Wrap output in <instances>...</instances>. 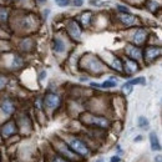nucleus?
I'll return each mask as SVG.
<instances>
[{
    "label": "nucleus",
    "mask_w": 162,
    "mask_h": 162,
    "mask_svg": "<svg viewBox=\"0 0 162 162\" xmlns=\"http://www.w3.org/2000/svg\"><path fill=\"white\" fill-rule=\"evenodd\" d=\"M52 162H67V161H66L65 158H62V157H59V156H56V157H54Z\"/></svg>",
    "instance_id": "nucleus-29"
},
{
    "label": "nucleus",
    "mask_w": 162,
    "mask_h": 162,
    "mask_svg": "<svg viewBox=\"0 0 162 162\" xmlns=\"http://www.w3.org/2000/svg\"><path fill=\"white\" fill-rule=\"evenodd\" d=\"M150 142H151V150L152 151H160L161 150V143L158 141V137L156 132H151L150 133Z\"/></svg>",
    "instance_id": "nucleus-17"
},
{
    "label": "nucleus",
    "mask_w": 162,
    "mask_h": 162,
    "mask_svg": "<svg viewBox=\"0 0 162 162\" xmlns=\"http://www.w3.org/2000/svg\"><path fill=\"white\" fill-rule=\"evenodd\" d=\"M116 20L121 25L126 26V28H132V26H137L140 24V18L131 14V12H127V14H120V12H117Z\"/></svg>",
    "instance_id": "nucleus-4"
},
{
    "label": "nucleus",
    "mask_w": 162,
    "mask_h": 162,
    "mask_svg": "<svg viewBox=\"0 0 162 162\" xmlns=\"http://www.w3.org/2000/svg\"><path fill=\"white\" fill-rule=\"evenodd\" d=\"M18 2H20V0H18Z\"/></svg>",
    "instance_id": "nucleus-37"
},
{
    "label": "nucleus",
    "mask_w": 162,
    "mask_h": 162,
    "mask_svg": "<svg viewBox=\"0 0 162 162\" xmlns=\"http://www.w3.org/2000/svg\"><path fill=\"white\" fill-rule=\"evenodd\" d=\"M83 122L85 125H90L93 127H99V129H107L110 126V121L104 116L99 115H92V114H85L81 117Z\"/></svg>",
    "instance_id": "nucleus-1"
},
{
    "label": "nucleus",
    "mask_w": 162,
    "mask_h": 162,
    "mask_svg": "<svg viewBox=\"0 0 162 162\" xmlns=\"http://www.w3.org/2000/svg\"><path fill=\"white\" fill-rule=\"evenodd\" d=\"M49 12H50V10H49V9L44 10V12H43V14H44V18H48V16H49Z\"/></svg>",
    "instance_id": "nucleus-32"
},
{
    "label": "nucleus",
    "mask_w": 162,
    "mask_h": 162,
    "mask_svg": "<svg viewBox=\"0 0 162 162\" xmlns=\"http://www.w3.org/2000/svg\"><path fill=\"white\" fill-rule=\"evenodd\" d=\"M89 3H90L92 6H97V8H101V6L105 5V3L102 2V0H90Z\"/></svg>",
    "instance_id": "nucleus-26"
},
{
    "label": "nucleus",
    "mask_w": 162,
    "mask_h": 162,
    "mask_svg": "<svg viewBox=\"0 0 162 162\" xmlns=\"http://www.w3.org/2000/svg\"><path fill=\"white\" fill-rule=\"evenodd\" d=\"M56 147H58V150H59L61 153H64L65 156H67L70 160H75V153L70 150V148H67V146H66L64 142L60 141V146H56Z\"/></svg>",
    "instance_id": "nucleus-18"
},
{
    "label": "nucleus",
    "mask_w": 162,
    "mask_h": 162,
    "mask_svg": "<svg viewBox=\"0 0 162 162\" xmlns=\"http://www.w3.org/2000/svg\"><path fill=\"white\" fill-rule=\"evenodd\" d=\"M142 140V136H137L136 139H135V141H141Z\"/></svg>",
    "instance_id": "nucleus-35"
},
{
    "label": "nucleus",
    "mask_w": 162,
    "mask_h": 162,
    "mask_svg": "<svg viewBox=\"0 0 162 162\" xmlns=\"http://www.w3.org/2000/svg\"><path fill=\"white\" fill-rule=\"evenodd\" d=\"M124 3H126L125 5H131V6H137V8H141L143 6L146 0H122Z\"/></svg>",
    "instance_id": "nucleus-21"
},
{
    "label": "nucleus",
    "mask_w": 162,
    "mask_h": 162,
    "mask_svg": "<svg viewBox=\"0 0 162 162\" xmlns=\"http://www.w3.org/2000/svg\"><path fill=\"white\" fill-rule=\"evenodd\" d=\"M8 84V77L4 76V75H0V90L4 89Z\"/></svg>",
    "instance_id": "nucleus-27"
},
{
    "label": "nucleus",
    "mask_w": 162,
    "mask_h": 162,
    "mask_svg": "<svg viewBox=\"0 0 162 162\" xmlns=\"http://www.w3.org/2000/svg\"><path fill=\"white\" fill-rule=\"evenodd\" d=\"M55 4L60 8H67L71 5V0H55Z\"/></svg>",
    "instance_id": "nucleus-24"
},
{
    "label": "nucleus",
    "mask_w": 162,
    "mask_h": 162,
    "mask_svg": "<svg viewBox=\"0 0 162 162\" xmlns=\"http://www.w3.org/2000/svg\"><path fill=\"white\" fill-rule=\"evenodd\" d=\"M44 106L49 110H55L60 106L61 104V99L56 92H48L45 97H44Z\"/></svg>",
    "instance_id": "nucleus-8"
},
{
    "label": "nucleus",
    "mask_w": 162,
    "mask_h": 162,
    "mask_svg": "<svg viewBox=\"0 0 162 162\" xmlns=\"http://www.w3.org/2000/svg\"><path fill=\"white\" fill-rule=\"evenodd\" d=\"M147 36H148V31L145 28H136L131 35V44L136 46H141L146 43Z\"/></svg>",
    "instance_id": "nucleus-6"
},
{
    "label": "nucleus",
    "mask_w": 162,
    "mask_h": 162,
    "mask_svg": "<svg viewBox=\"0 0 162 162\" xmlns=\"http://www.w3.org/2000/svg\"><path fill=\"white\" fill-rule=\"evenodd\" d=\"M70 150L76 153V155H80V156H87L89 155V147L86 146V143L84 141H81L79 139H71L70 142Z\"/></svg>",
    "instance_id": "nucleus-5"
},
{
    "label": "nucleus",
    "mask_w": 162,
    "mask_h": 162,
    "mask_svg": "<svg viewBox=\"0 0 162 162\" xmlns=\"http://www.w3.org/2000/svg\"><path fill=\"white\" fill-rule=\"evenodd\" d=\"M65 29H66V33L69 35V37H71L75 41H80L81 40L83 28H81V25L77 23L76 19H67L65 23Z\"/></svg>",
    "instance_id": "nucleus-2"
},
{
    "label": "nucleus",
    "mask_w": 162,
    "mask_h": 162,
    "mask_svg": "<svg viewBox=\"0 0 162 162\" xmlns=\"http://www.w3.org/2000/svg\"><path fill=\"white\" fill-rule=\"evenodd\" d=\"M45 76H46V71H43L41 74H40V76H39V79H40V80H43V79H44Z\"/></svg>",
    "instance_id": "nucleus-33"
},
{
    "label": "nucleus",
    "mask_w": 162,
    "mask_h": 162,
    "mask_svg": "<svg viewBox=\"0 0 162 162\" xmlns=\"http://www.w3.org/2000/svg\"><path fill=\"white\" fill-rule=\"evenodd\" d=\"M116 10H117V12H120V14H127V12H131L129 6L124 5V4H117L116 5Z\"/></svg>",
    "instance_id": "nucleus-23"
},
{
    "label": "nucleus",
    "mask_w": 162,
    "mask_h": 162,
    "mask_svg": "<svg viewBox=\"0 0 162 162\" xmlns=\"http://www.w3.org/2000/svg\"><path fill=\"white\" fill-rule=\"evenodd\" d=\"M137 125H139L140 129L146 130V129H148V126H150V121H148L145 116H140L139 120H137Z\"/></svg>",
    "instance_id": "nucleus-20"
},
{
    "label": "nucleus",
    "mask_w": 162,
    "mask_h": 162,
    "mask_svg": "<svg viewBox=\"0 0 162 162\" xmlns=\"http://www.w3.org/2000/svg\"><path fill=\"white\" fill-rule=\"evenodd\" d=\"M96 162H104V161H96Z\"/></svg>",
    "instance_id": "nucleus-36"
},
{
    "label": "nucleus",
    "mask_w": 162,
    "mask_h": 162,
    "mask_svg": "<svg viewBox=\"0 0 162 162\" xmlns=\"http://www.w3.org/2000/svg\"><path fill=\"white\" fill-rule=\"evenodd\" d=\"M84 0H71V5L75 6V8H81L84 5Z\"/></svg>",
    "instance_id": "nucleus-28"
},
{
    "label": "nucleus",
    "mask_w": 162,
    "mask_h": 162,
    "mask_svg": "<svg viewBox=\"0 0 162 162\" xmlns=\"http://www.w3.org/2000/svg\"><path fill=\"white\" fill-rule=\"evenodd\" d=\"M155 161H156V162H161V156H157V157L155 158Z\"/></svg>",
    "instance_id": "nucleus-34"
},
{
    "label": "nucleus",
    "mask_w": 162,
    "mask_h": 162,
    "mask_svg": "<svg viewBox=\"0 0 162 162\" xmlns=\"http://www.w3.org/2000/svg\"><path fill=\"white\" fill-rule=\"evenodd\" d=\"M86 67H87L89 71L93 72V75H96V74L97 75H101L100 72L104 71L105 65H104V62L99 58H96V56H89L87 58V65H86Z\"/></svg>",
    "instance_id": "nucleus-7"
},
{
    "label": "nucleus",
    "mask_w": 162,
    "mask_h": 162,
    "mask_svg": "<svg viewBox=\"0 0 162 162\" xmlns=\"http://www.w3.org/2000/svg\"><path fill=\"white\" fill-rule=\"evenodd\" d=\"M132 85H130L129 83H126V84H124L122 85V92L124 93H126V95H129V93H131L132 92Z\"/></svg>",
    "instance_id": "nucleus-25"
},
{
    "label": "nucleus",
    "mask_w": 162,
    "mask_h": 162,
    "mask_svg": "<svg viewBox=\"0 0 162 162\" xmlns=\"http://www.w3.org/2000/svg\"><path fill=\"white\" fill-rule=\"evenodd\" d=\"M51 48H52V51L55 54H64L66 51L65 40L60 36H55L51 41Z\"/></svg>",
    "instance_id": "nucleus-13"
},
{
    "label": "nucleus",
    "mask_w": 162,
    "mask_h": 162,
    "mask_svg": "<svg viewBox=\"0 0 162 162\" xmlns=\"http://www.w3.org/2000/svg\"><path fill=\"white\" fill-rule=\"evenodd\" d=\"M16 130H18L16 122L14 120H9L2 126V129H0V133H2L3 137H10L16 132Z\"/></svg>",
    "instance_id": "nucleus-12"
},
{
    "label": "nucleus",
    "mask_w": 162,
    "mask_h": 162,
    "mask_svg": "<svg viewBox=\"0 0 162 162\" xmlns=\"http://www.w3.org/2000/svg\"><path fill=\"white\" fill-rule=\"evenodd\" d=\"M48 2V0H35V3L37 4V5H43V4H45Z\"/></svg>",
    "instance_id": "nucleus-31"
},
{
    "label": "nucleus",
    "mask_w": 162,
    "mask_h": 162,
    "mask_svg": "<svg viewBox=\"0 0 162 162\" xmlns=\"http://www.w3.org/2000/svg\"><path fill=\"white\" fill-rule=\"evenodd\" d=\"M90 85L92 87H97V89H112V87H116L117 85V80L115 79H109L104 81L102 84H96V83H90Z\"/></svg>",
    "instance_id": "nucleus-16"
},
{
    "label": "nucleus",
    "mask_w": 162,
    "mask_h": 162,
    "mask_svg": "<svg viewBox=\"0 0 162 162\" xmlns=\"http://www.w3.org/2000/svg\"><path fill=\"white\" fill-rule=\"evenodd\" d=\"M120 161H121V160H120L118 156H112L111 160H110V162H120Z\"/></svg>",
    "instance_id": "nucleus-30"
},
{
    "label": "nucleus",
    "mask_w": 162,
    "mask_h": 162,
    "mask_svg": "<svg viewBox=\"0 0 162 162\" xmlns=\"http://www.w3.org/2000/svg\"><path fill=\"white\" fill-rule=\"evenodd\" d=\"M111 67L115 70V71H117V72H124V69H122V60H121L120 58H114V60H112V64H111Z\"/></svg>",
    "instance_id": "nucleus-19"
},
{
    "label": "nucleus",
    "mask_w": 162,
    "mask_h": 162,
    "mask_svg": "<svg viewBox=\"0 0 162 162\" xmlns=\"http://www.w3.org/2000/svg\"><path fill=\"white\" fill-rule=\"evenodd\" d=\"M125 51H126L127 58H130L132 60L139 61L142 59V49L140 46H136L133 44H127L125 48Z\"/></svg>",
    "instance_id": "nucleus-11"
},
{
    "label": "nucleus",
    "mask_w": 162,
    "mask_h": 162,
    "mask_svg": "<svg viewBox=\"0 0 162 162\" xmlns=\"http://www.w3.org/2000/svg\"><path fill=\"white\" fill-rule=\"evenodd\" d=\"M10 16H11V11L9 9V6H0V25H8L9 20H10Z\"/></svg>",
    "instance_id": "nucleus-15"
},
{
    "label": "nucleus",
    "mask_w": 162,
    "mask_h": 162,
    "mask_svg": "<svg viewBox=\"0 0 162 162\" xmlns=\"http://www.w3.org/2000/svg\"><path fill=\"white\" fill-rule=\"evenodd\" d=\"M0 109H2V111L5 115L10 116V115H12V114L15 112V105H14V102H12L10 99H4L2 101V104H0Z\"/></svg>",
    "instance_id": "nucleus-14"
},
{
    "label": "nucleus",
    "mask_w": 162,
    "mask_h": 162,
    "mask_svg": "<svg viewBox=\"0 0 162 162\" xmlns=\"http://www.w3.org/2000/svg\"><path fill=\"white\" fill-rule=\"evenodd\" d=\"M93 19H95V14L90 10H86V11H83L81 14L76 18L77 23L81 25V28H89V26L92 24Z\"/></svg>",
    "instance_id": "nucleus-10"
},
{
    "label": "nucleus",
    "mask_w": 162,
    "mask_h": 162,
    "mask_svg": "<svg viewBox=\"0 0 162 162\" xmlns=\"http://www.w3.org/2000/svg\"><path fill=\"white\" fill-rule=\"evenodd\" d=\"M161 56V48L160 46H152L148 45L142 50V58L146 64H152Z\"/></svg>",
    "instance_id": "nucleus-3"
},
{
    "label": "nucleus",
    "mask_w": 162,
    "mask_h": 162,
    "mask_svg": "<svg viewBox=\"0 0 162 162\" xmlns=\"http://www.w3.org/2000/svg\"><path fill=\"white\" fill-rule=\"evenodd\" d=\"M122 69H124V72H126L127 75H133L135 72H137L140 70L139 61L132 60L130 58H125V60H122Z\"/></svg>",
    "instance_id": "nucleus-9"
},
{
    "label": "nucleus",
    "mask_w": 162,
    "mask_h": 162,
    "mask_svg": "<svg viewBox=\"0 0 162 162\" xmlns=\"http://www.w3.org/2000/svg\"><path fill=\"white\" fill-rule=\"evenodd\" d=\"M127 83L130 84V85H146V79L145 77H142V76H140V77H136V79H131V80H129Z\"/></svg>",
    "instance_id": "nucleus-22"
}]
</instances>
